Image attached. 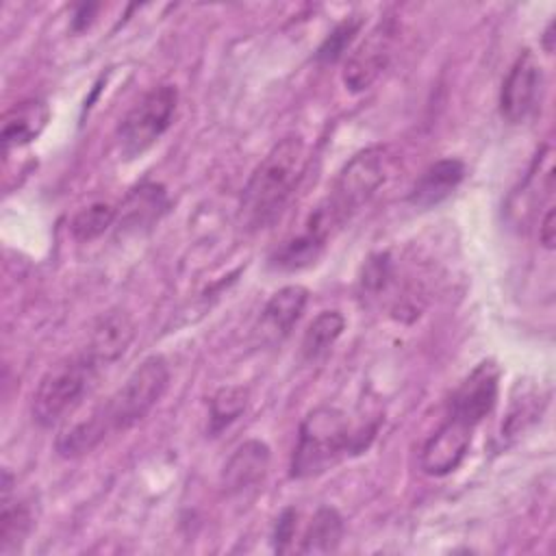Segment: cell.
<instances>
[{"mask_svg":"<svg viewBox=\"0 0 556 556\" xmlns=\"http://www.w3.org/2000/svg\"><path fill=\"white\" fill-rule=\"evenodd\" d=\"M343 328H345V319L339 311H321L304 330V337L300 343L302 358L308 363L324 358L332 350L337 339L343 334Z\"/></svg>","mask_w":556,"mask_h":556,"instance_id":"19","label":"cell"},{"mask_svg":"<svg viewBox=\"0 0 556 556\" xmlns=\"http://www.w3.org/2000/svg\"><path fill=\"white\" fill-rule=\"evenodd\" d=\"M176 106L178 91L174 85H159L137 100L117 126V146L124 159H135L152 148L172 126Z\"/></svg>","mask_w":556,"mask_h":556,"instance_id":"6","label":"cell"},{"mask_svg":"<svg viewBox=\"0 0 556 556\" xmlns=\"http://www.w3.org/2000/svg\"><path fill=\"white\" fill-rule=\"evenodd\" d=\"M269 447L261 439H248L228 456L222 469V489L226 495H241L256 489L269 469Z\"/></svg>","mask_w":556,"mask_h":556,"instance_id":"12","label":"cell"},{"mask_svg":"<svg viewBox=\"0 0 556 556\" xmlns=\"http://www.w3.org/2000/svg\"><path fill=\"white\" fill-rule=\"evenodd\" d=\"M397 37V24L393 17L380 20L363 41L348 54L343 65V85L352 91L369 89L378 76L387 70Z\"/></svg>","mask_w":556,"mask_h":556,"instance_id":"7","label":"cell"},{"mask_svg":"<svg viewBox=\"0 0 556 556\" xmlns=\"http://www.w3.org/2000/svg\"><path fill=\"white\" fill-rule=\"evenodd\" d=\"M33 508L24 497L13 493V476L2 471V497H0V554H11L22 547L33 530Z\"/></svg>","mask_w":556,"mask_h":556,"instance_id":"14","label":"cell"},{"mask_svg":"<svg viewBox=\"0 0 556 556\" xmlns=\"http://www.w3.org/2000/svg\"><path fill=\"white\" fill-rule=\"evenodd\" d=\"M500 369L493 361H482L471 369V374L458 384L450 400V415L478 426L495 406Z\"/></svg>","mask_w":556,"mask_h":556,"instance_id":"9","label":"cell"},{"mask_svg":"<svg viewBox=\"0 0 556 556\" xmlns=\"http://www.w3.org/2000/svg\"><path fill=\"white\" fill-rule=\"evenodd\" d=\"M465 178V165L458 159H441L424 169L415 180L408 202L417 208H430L443 202Z\"/></svg>","mask_w":556,"mask_h":556,"instance_id":"15","label":"cell"},{"mask_svg":"<svg viewBox=\"0 0 556 556\" xmlns=\"http://www.w3.org/2000/svg\"><path fill=\"white\" fill-rule=\"evenodd\" d=\"M308 302V291L302 285H287L278 289L263 306L258 319V334L267 343L282 341L300 321Z\"/></svg>","mask_w":556,"mask_h":556,"instance_id":"13","label":"cell"},{"mask_svg":"<svg viewBox=\"0 0 556 556\" xmlns=\"http://www.w3.org/2000/svg\"><path fill=\"white\" fill-rule=\"evenodd\" d=\"M473 430V426L447 413V419L426 441L421 450V469L428 476H447L450 471H454L469 452Z\"/></svg>","mask_w":556,"mask_h":556,"instance_id":"10","label":"cell"},{"mask_svg":"<svg viewBox=\"0 0 556 556\" xmlns=\"http://www.w3.org/2000/svg\"><path fill=\"white\" fill-rule=\"evenodd\" d=\"M117 217V211L106 204V202H93L85 208H80L72 222H70V230L78 241H91L96 237H100Z\"/></svg>","mask_w":556,"mask_h":556,"instance_id":"23","label":"cell"},{"mask_svg":"<svg viewBox=\"0 0 556 556\" xmlns=\"http://www.w3.org/2000/svg\"><path fill=\"white\" fill-rule=\"evenodd\" d=\"M248 406V389L241 384H228L213 393L208 404V432L217 437L232 421L241 417Z\"/></svg>","mask_w":556,"mask_h":556,"instance_id":"21","label":"cell"},{"mask_svg":"<svg viewBox=\"0 0 556 556\" xmlns=\"http://www.w3.org/2000/svg\"><path fill=\"white\" fill-rule=\"evenodd\" d=\"M543 85H545V76L539 59L530 50H523L515 59V63L510 65L502 83V91H500L502 117L508 124H523L526 119H530L541 104Z\"/></svg>","mask_w":556,"mask_h":556,"instance_id":"8","label":"cell"},{"mask_svg":"<svg viewBox=\"0 0 556 556\" xmlns=\"http://www.w3.org/2000/svg\"><path fill=\"white\" fill-rule=\"evenodd\" d=\"M306 169V146L302 137L280 139L256 165L241 193V224L248 230H261L276 222L291 200Z\"/></svg>","mask_w":556,"mask_h":556,"instance_id":"1","label":"cell"},{"mask_svg":"<svg viewBox=\"0 0 556 556\" xmlns=\"http://www.w3.org/2000/svg\"><path fill=\"white\" fill-rule=\"evenodd\" d=\"M132 339H135V324L130 315L117 308L106 311L93 321L83 352L98 369H102L119 361L126 354Z\"/></svg>","mask_w":556,"mask_h":556,"instance_id":"11","label":"cell"},{"mask_svg":"<svg viewBox=\"0 0 556 556\" xmlns=\"http://www.w3.org/2000/svg\"><path fill=\"white\" fill-rule=\"evenodd\" d=\"M389 154L382 146H369L356 152L334 178L328 198L319 204L332 228L348 222L363 204L371 200L387 178Z\"/></svg>","mask_w":556,"mask_h":556,"instance_id":"4","label":"cell"},{"mask_svg":"<svg viewBox=\"0 0 556 556\" xmlns=\"http://www.w3.org/2000/svg\"><path fill=\"white\" fill-rule=\"evenodd\" d=\"M369 439L352 428L350 417L334 406H317L300 424L291 454V476L302 480L330 469L348 452H361Z\"/></svg>","mask_w":556,"mask_h":556,"instance_id":"2","label":"cell"},{"mask_svg":"<svg viewBox=\"0 0 556 556\" xmlns=\"http://www.w3.org/2000/svg\"><path fill=\"white\" fill-rule=\"evenodd\" d=\"M361 26H363L361 17H348L341 24H337L332 28V33H328V37L319 46L317 59L321 63H334L337 59H341L345 54V50L350 48V43L356 39Z\"/></svg>","mask_w":556,"mask_h":556,"instance_id":"24","label":"cell"},{"mask_svg":"<svg viewBox=\"0 0 556 556\" xmlns=\"http://www.w3.org/2000/svg\"><path fill=\"white\" fill-rule=\"evenodd\" d=\"M109 432L113 430L106 421L102 406H98L87 417L65 424L56 434L54 450L63 458H78L83 454H89L93 447H98Z\"/></svg>","mask_w":556,"mask_h":556,"instance_id":"17","label":"cell"},{"mask_svg":"<svg viewBox=\"0 0 556 556\" xmlns=\"http://www.w3.org/2000/svg\"><path fill=\"white\" fill-rule=\"evenodd\" d=\"M169 382V365L161 354L143 358L124 384L102 404L113 432L128 430L139 424L163 397Z\"/></svg>","mask_w":556,"mask_h":556,"instance_id":"5","label":"cell"},{"mask_svg":"<svg viewBox=\"0 0 556 556\" xmlns=\"http://www.w3.org/2000/svg\"><path fill=\"white\" fill-rule=\"evenodd\" d=\"M98 371L100 369L87 358L85 352L54 363L41 376L33 393V419L41 428H50L63 421L83 402L93 380L98 378Z\"/></svg>","mask_w":556,"mask_h":556,"instance_id":"3","label":"cell"},{"mask_svg":"<svg viewBox=\"0 0 556 556\" xmlns=\"http://www.w3.org/2000/svg\"><path fill=\"white\" fill-rule=\"evenodd\" d=\"M165 208V191L161 185H141L137 187L122 208V224L124 226H146L159 219L161 211Z\"/></svg>","mask_w":556,"mask_h":556,"instance_id":"22","label":"cell"},{"mask_svg":"<svg viewBox=\"0 0 556 556\" xmlns=\"http://www.w3.org/2000/svg\"><path fill=\"white\" fill-rule=\"evenodd\" d=\"M389 278H391V258H389V254L380 252V254L369 256L365 267H363V276H361L363 293H367V295L380 293L387 287Z\"/></svg>","mask_w":556,"mask_h":556,"instance_id":"25","label":"cell"},{"mask_svg":"<svg viewBox=\"0 0 556 556\" xmlns=\"http://www.w3.org/2000/svg\"><path fill=\"white\" fill-rule=\"evenodd\" d=\"M96 9H98V4H80V7L76 9L74 20H72L74 28H76V30L87 28L89 22H91V17H93V13H96Z\"/></svg>","mask_w":556,"mask_h":556,"instance_id":"28","label":"cell"},{"mask_svg":"<svg viewBox=\"0 0 556 556\" xmlns=\"http://www.w3.org/2000/svg\"><path fill=\"white\" fill-rule=\"evenodd\" d=\"M50 119V109L39 98L15 102L2 117V146L4 152L22 148L39 137Z\"/></svg>","mask_w":556,"mask_h":556,"instance_id":"16","label":"cell"},{"mask_svg":"<svg viewBox=\"0 0 556 556\" xmlns=\"http://www.w3.org/2000/svg\"><path fill=\"white\" fill-rule=\"evenodd\" d=\"M552 30H554V24L549 22L547 28H545V35H543V46H545V52H552Z\"/></svg>","mask_w":556,"mask_h":556,"instance_id":"29","label":"cell"},{"mask_svg":"<svg viewBox=\"0 0 556 556\" xmlns=\"http://www.w3.org/2000/svg\"><path fill=\"white\" fill-rule=\"evenodd\" d=\"M328 237H330V235H328L321 226H317L313 219H308L306 228H304L300 235L287 239V241L271 254L269 265H271L274 269H280V271L304 269V267L313 265V263L319 258V254H321V250H324Z\"/></svg>","mask_w":556,"mask_h":556,"instance_id":"18","label":"cell"},{"mask_svg":"<svg viewBox=\"0 0 556 556\" xmlns=\"http://www.w3.org/2000/svg\"><path fill=\"white\" fill-rule=\"evenodd\" d=\"M341 536H343V519L341 515L334 510V508H319L304 536H302V547L300 552L302 554H330V552H337L339 543H341Z\"/></svg>","mask_w":556,"mask_h":556,"instance_id":"20","label":"cell"},{"mask_svg":"<svg viewBox=\"0 0 556 556\" xmlns=\"http://www.w3.org/2000/svg\"><path fill=\"white\" fill-rule=\"evenodd\" d=\"M539 239L541 243L552 250L554 248V241H556V226H554V206L547 208L543 222H541V228H539Z\"/></svg>","mask_w":556,"mask_h":556,"instance_id":"27","label":"cell"},{"mask_svg":"<svg viewBox=\"0 0 556 556\" xmlns=\"http://www.w3.org/2000/svg\"><path fill=\"white\" fill-rule=\"evenodd\" d=\"M295 519H298V513L293 508H285L280 513V517L276 519V528H274V547H276V552H287L289 549V543L295 534Z\"/></svg>","mask_w":556,"mask_h":556,"instance_id":"26","label":"cell"}]
</instances>
